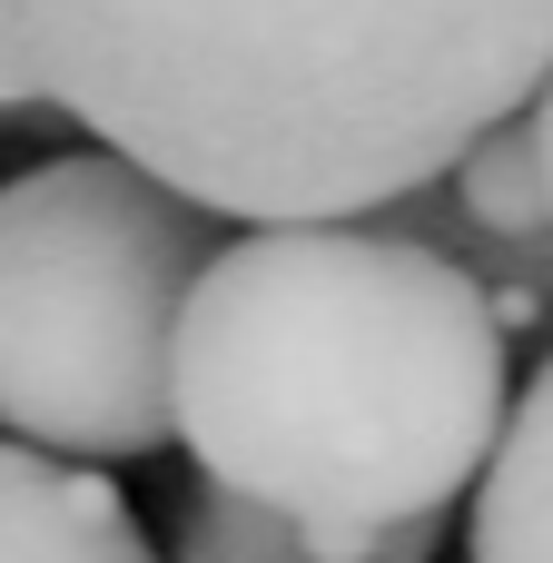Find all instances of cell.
Returning a JSON list of instances; mask_svg holds the SVG:
<instances>
[{
    "instance_id": "1",
    "label": "cell",
    "mask_w": 553,
    "mask_h": 563,
    "mask_svg": "<svg viewBox=\"0 0 553 563\" xmlns=\"http://www.w3.org/2000/svg\"><path fill=\"white\" fill-rule=\"evenodd\" d=\"M49 119L218 218H376L553 69V0H0Z\"/></svg>"
},
{
    "instance_id": "2",
    "label": "cell",
    "mask_w": 553,
    "mask_h": 563,
    "mask_svg": "<svg viewBox=\"0 0 553 563\" xmlns=\"http://www.w3.org/2000/svg\"><path fill=\"white\" fill-rule=\"evenodd\" d=\"M515 406L475 267L386 218H247L168 336V426L208 485L317 525H455Z\"/></svg>"
},
{
    "instance_id": "3",
    "label": "cell",
    "mask_w": 553,
    "mask_h": 563,
    "mask_svg": "<svg viewBox=\"0 0 553 563\" xmlns=\"http://www.w3.org/2000/svg\"><path fill=\"white\" fill-rule=\"evenodd\" d=\"M218 247V208L119 148L40 158L0 188V435L69 465L178 445L168 336Z\"/></svg>"
},
{
    "instance_id": "4",
    "label": "cell",
    "mask_w": 553,
    "mask_h": 563,
    "mask_svg": "<svg viewBox=\"0 0 553 563\" xmlns=\"http://www.w3.org/2000/svg\"><path fill=\"white\" fill-rule=\"evenodd\" d=\"M0 563H158L99 465L0 435Z\"/></svg>"
},
{
    "instance_id": "5",
    "label": "cell",
    "mask_w": 553,
    "mask_h": 563,
    "mask_svg": "<svg viewBox=\"0 0 553 563\" xmlns=\"http://www.w3.org/2000/svg\"><path fill=\"white\" fill-rule=\"evenodd\" d=\"M435 544H445V525H317V515H277L237 485H198L168 563H425Z\"/></svg>"
},
{
    "instance_id": "6",
    "label": "cell",
    "mask_w": 553,
    "mask_h": 563,
    "mask_svg": "<svg viewBox=\"0 0 553 563\" xmlns=\"http://www.w3.org/2000/svg\"><path fill=\"white\" fill-rule=\"evenodd\" d=\"M465 563H553V346L534 366V386L505 406L485 475L465 485Z\"/></svg>"
},
{
    "instance_id": "7",
    "label": "cell",
    "mask_w": 553,
    "mask_h": 563,
    "mask_svg": "<svg viewBox=\"0 0 553 563\" xmlns=\"http://www.w3.org/2000/svg\"><path fill=\"white\" fill-rule=\"evenodd\" d=\"M524 129H534V158H544V198H553V69L534 79V99H524Z\"/></svg>"
},
{
    "instance_id": "8",
    "label": "cell",
    "mask_w": 553,
    "mask_h": 563,
    "mask_svg": "<svg viewBox=\"0 0 553 563\" xmlns=\"http://www.w3.org/2000/svg\"><path fill=\"white\" fill-rule=\"evenodd\" d=\"M0 119H49L40 99H30V79H20V59L0 49Z\"/></svg>"
}]
</instances>
